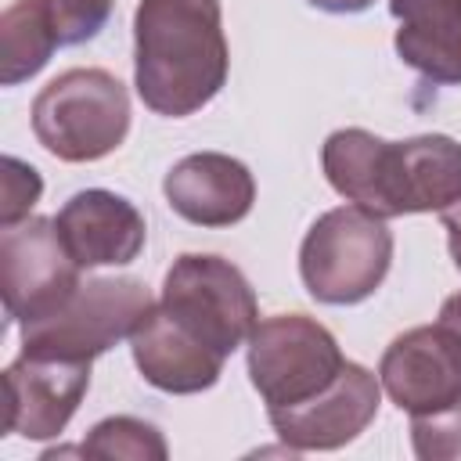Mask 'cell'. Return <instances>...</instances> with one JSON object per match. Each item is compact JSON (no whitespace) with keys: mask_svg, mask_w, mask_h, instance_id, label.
Masks as SVG:
<instances>
[{"mask_svg":"<svg viewBox=\"0 0 461 461\" xmlns=\"http://www.w3.org/2000/svg\"><path fill=\"white\" fill-rule=\"evenodd\" d=\"M411 439H414V454L421 461L461 457V403L432 411V414H414Z\"/></svg>","mask_w":461,"mask_h":461,"instance_id":"20","label":"cell"},{"mask_svg":"<svg viewBox=\"0 0 461 461\" xmlns=\"http://www.w3.org/2000/svg\"><path fill=\"white\" fill-rule=\"evenodd\" d=\"M396 54L403 65L432 83H461V32L457 36H407L396 32Z\"/></svg>","mask_w":461,"mask_h":461,"instance_id":"17","label":"cell"},{"mask_svg":"<svg viewBox=\"0 0 461 461\" xmlns=\"http://www.w3.org/2000/svg\"><path fill=\"white\" fill-rule=\"evenodd\" d=\"M436 328L447 335V342H450L454 353L461 357V292H454V295L443 299L439 317H436Z\"/></svg>","mask_w":461,"mask_h":461,"instance_id":"22","label":"cell"},{"mask_svg":"<svg viewBox=\"0 0 461 461\" xmlns=\"http://www.w3.org/2000/svg\"><path fill=\"white\" fill-rule=\"evenodd\" d=\"M65 249L72 259L90 270V267H126L140 256L148 241V227L140 209L104 187H86L76 191L54 216Z\"/></svg>","mask_w":461,"mask_h":461,"instance_id":"12","label":"cell"},{"mask_svg":"<svg viewBox=\"0 0 461 461\" xmlns=\"http://www.w3.org/2000/svg\"><path fill=\"white\" fill-rule=\"evenodd\" d=\"M158 306L220 357L245 346L259 324V303L249 277L230 259L209 252H184L173 259Z\"/></svg>","mask_w":461,"mask_h":461,"instance_id":"5","label":"cell"},{"mask_svg":"<svg viewBox=\"0 0 461 461\" xmlns=\"http://www.w3.org/2000/svg\"><path fill=\"white\" fill-rule=\"evenodd\" d=\"M43 4L61 47H79L94 40L108 25L115 7V0H43Z\"/></svg>","mask_w":461,"mask_h":461,"instance_id":"18","label":"cell"},{"mask_svg":"<svg viewBox=\"0 0 461 461\" xmlns=\"http://www.w3.org/2000/svg\"><path fill=\"white\" fill-rule=\"evenodd\" d=\"M155 306L137 277H94L72 292L65 306L36 324H22V353L94 360L115 342L130 339L144 313Z\"/></svg>","mask_w":461,"mask_h":461,"instance_id":"6","label":"cell"},{"mask_svg":"<svg viewBox=\"0 0 461 461\" xmlns=\"http://www.w3.org/2000/svg\"><path fill=\"white\" fill-rule=\"evenodd\" d=\"M378 382L411 418L432 414L461 403V357L436 324H421L385 346L378 360Z\"/></svg>","mask_w":461,"mask_h":461,"instance_id":"11","label":"cell"},{"mask_svg":"<svg viewBox=\"0 0 461 461\" xmlns=\"http://www.w3.org/2000/svg\"><path fill=\"white\" fill-rule=\"evenodd\" d=\"M32 133L61 162H97L130 133V94L104 68H68L36 94Z\"/></svg>","mask_w":461,"mask_h":461,"instance_id":"3","label":"cell"},{"mask_svg":"<svg viewBox=\"0 0 461 461\" xmlns=\"http://www.w3.org/2000/svg\"><path fill=\"white\" fill-rule=\"evenodd\" d=\"M79 263L61 241V230L47 216H29L0 234V288L4 310L14 324H36L72 299Z\"/></svg>","mask_w":461,"mask_h":461,"instance_id":"8","label":"cell"},{"mask_svg":"<svg viewBox=\"0 0 461 461\" xmlns=\"http://www.w3.org/2000/svg\"><path fill=\"white\" fill-rule=\"evenodd\" d=\"M328 184L353 205L393 220L407 212H443L461 198V144L447 133L382 140L349 126L324 140Z\"/></svg>","mask_w":461,"mask_h":461,"instance_id":"1","label":"cell"},{"mask_svg":"<svg viewBox=\"0 0 461 461\" xmlns=\"http://www.w3.org/2000/svg\"><path fill=\"white\" fill-rule=\"evenodd\" d=\"M0 191H4L0 194L4 198L0 202V227H14V223L29 220V209L43 194V180L29 162H22L14 155H4V187Z\"/></svg>","mask_w":461,"mask_h":461,"instance_id":"21","label":"cell"},{"mask_svg":"<svg viewBox=\"0 0 461 461\" xmlns=\"http://www.w3.org/2000/svg\"><path fill=\"white\" fill-rule=\"evenodd\" d=\"M7 432L25 439H54L65 432L90 389V360L22 353L4 371Z\"/></svg>","mask_w":461,"mask_h":461,"instance_id":"10","label":"cell"},{"mask_svg":"<svg viewBox=\"0 0 461 461\" xmlns=\"http://www.w3.org/2000/svg\"><path fill=\"white\" fill-rule=\"evenodd\" d=\"M310 7H317V11H328V14H360V11H367L375 0H306Z\"/></svg>","mask_w":461,"mask_h":461,"instance_id":"24","label":"cell"},{"mask_svg":"<svg viewBox=\"0 0 461 461\" xmlns=\"http://www.w3.org/2000/svg\"><path fill=\"white\" fill-rule=\"evenodd\" d=\"M346 357L335 335L306 313H274L249 335V378L267 407H292L339 378Z\"/></svg>","mask_w":461,"mask_h":461,"instance_id":"7","label":"cell"},{"mask_svg":"<svg viewBox=\"0 0 461 461\" xmlns=\"http://www.w3.org/2000/svg\"><path fill=\"white\" fill-rule=\"evenodd\" d=\"M130 353L140 371V378L162 393L187 396L212 389L223 375V360L212 346H205L198 335H191L173 313H166L158 303L144 313V321L130 335Z\"/></svg>","mask_w":461,"mask_h":461,"instance_id":"14","label":"cell"},{"mask_svg":"<svg viewBox=\"0 0 461 461\" xmlns=\"http://www.w3.org/2000/svg\"><path fill=\"white\" fill-rule=\"evenodd\" d=\"M393 263V230L360 205H339L313 220L299 249L306 292L328 306H353L375 295Z\"/></svg>","mask_w":461,"mask_h":461,"instance_id":"4","label":"cell"},{"mask_svg":"<svg viewBox=\"0 0 461 461\" xmlns=\"http://www.w3.org/2000/svg\"><path fill=\"white\" fill-rule=\"evenodd\" d=\"M443 230H447V245H450V259L461 270V198L454 205L443 209Z\"/></svg>","mask_w":461,"mask_h":461,"instance_id":"23","label":"cell"},{"mask_svg":"<svg viewBox=\"0 0 461 461\" xmlns=\"http://www.w3.org/2000/svg\"><path fill=\"white\" fill-rule=\"evenodd\" d=\"M79 454L86 457H130V461H166L169 447L162 439V432L144 421V418H130V414H115V418H104L97 421Z\"/></svg>","mask_w":461,"mask_h":461,"instance_id":"16","label":"cell"},{"mask_svg":"<svg viewBox=\"0 0 461 461\" xmlns=\"http://www.w3.org/2000/svg\"><path fill=\"white\" fill-rule=\"evenodd\" d=\"M169 209L194 227H234L252 212L256 180L241 158L198 151L180 158L162 180Z\"/></svg>","mask_w":461,"mask_h":461,"instance_id":"13","label":"cell"},{"mask_svg":"<svg viewBox=\"0 0 461 461\" xmlns=\"http://www.w3.org/2000/svg\"><path fill=\"white\" fill-rule=\"evenodd\" d=\"M396 32L407 36H457L461 32V0H389Z\"/></svg>","mask_w":461,"mask_h":461,"instance_id":"19","label":"cell"},{"mask_svg":"<svg viewBox=\"0 0 461 461\" xmlns=\"http://www.w3.org/2000/svg\"><path fill=\"white\" fill-rule=\"evenodd\" d=\"M382 382L364 364L346 360L339 378L317 396L292 407H267L274 432L288 443L292 454L303 450H339L353 443L378 414Z\"/></svg>","mask_w":461,"mask_h":461,"instance_id":"9","label":"cell"},{"mask_svg":"<svg viewBox=\"0 0 461 461\" xmlns=\"http://www.w3.org/2000/svg\"><path fill=\"white\" fill-rule=\"evenodd\" d=\"M58 32L43 0H14L0 14V83L18 86L32 79L54 54Z\"/></svg>","mask_w":461,"mask_h":461,"instance_id":"15","label":"cell"},{"mask_svg":"<svg viewBox=\"0 0 461 461\" xmlns=\"http://www.w3.org/2000/svg\"><path fill=\"white\" fill-rule=\"evenodd\" d=\"M230 50L220 0H140L133 14V86L155 115L184 119L227 83Z\"/></svg>","mask_w":461,"mask_h":461,"instance_id":"2","label":"cell"}]
</instances>
